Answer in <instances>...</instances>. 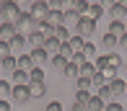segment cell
I'll return each instance as SVG.
<instances>
[{"label":"cell","mask_w":127,"mask_h":111,"mask_svg":"<svg viewBox=\"0 0 127 111\" xmlns=\"http://www.w3.org/2000/svg\"><path fill=\"white\" fill-rule=\"evenodd\" d=\"M21 16V8L16 3H0V21L5 23H16V18Z\"/></svg>","instance_id":"2"},{"label":"cell","mask_w":127,"mask_h":111,"mask_svg":"<svg viewBox=\"0 0 127 111\" xmlns=\"http://www.w3.org/2000/svg\"><path fill=\"white\" fill-rule=\"evenodd\" d=\"M125 96H127V80H125Z\"/></svg>","instance_id":"46"},{"label":"cell","mask_w":127,"mask_h":111,"mask_svg":"<svg viewBox=\"0 0 127 111\" xmlns=\"http://www.w3.org/2000/svg\"><path fill=\"white\" fill-rule=\"evenodd\" d=\"M70 36H73L70 28H65V26H57V28H55V39H57L60 44H67V42H70Z\"/></svg>","instance_id":"15"},{"label":"cell","mask_w":127,"mask_h":111,"mask_svg":"<svg viewBox=\"0 0 127 111\" xmlns=\"http://www.w3.org/2000/svg\"><path fill=\"white\" fill-rule=\"evenodd\" d=\"M109 93H112V98H119V96H125V80L122 78H114V80H109Z\"/></svg>","instance_id":"8"},{"label":"cell","mask_w":127,"mask_h":111,"mask_svg":"<svg viewBox=\"0 0 127 111\" xmlns=\"http://www.w3.org/2000/svg\"><path fill=\"white\" fill-rule=\"evenodd\" d=\"M29 93H31V98H42L44 93H47V85L44 83H31L29 85Z\"/></svg>","instance_id":"25"},{"label":"cell","mask_w":127,"mask_h":111,"mask_svg":"<svg viewBox=\"0 0 127 111\" xmlns=\"http://www.w3.org/2000/svg\"><path fill=\"white\" fill-rule=\"evenodd\" d=\"M101 85H106V80H104V78H101V75H99V72H96V75H94V78H91V88H101Z\"/></svg>","instance_id":"36"},{"label":"cell","mask_w":127,"mask_h":111,"mask_svg":"<svg viewBox=\"0 0 127 111\" xmlns=\"http://www.w3.org/2000/svg\"><path fill=\"white\" fill-rule=\"evenodd\" d=\"M44 49H47L49 54H57V49H60V42H57V39H47V42H44Z\"/></svg>","instance_id":"33"},{"label":"cell","mask_w":127,"mask_h":111,"mask_svg":"<svg viewBox=\"0 0 127 111\" xmlns=\"http://www.w3.org/2000/svg\"><path fill=\"white\" fill-rule=\"evenodd\" d=\"M26 44H31V49H36V46H44V36H42V31L29 34V36H26Z\"/></svg>","instance_id":"18"},{"label":"cell","mask_w":127,"mask_h":111,"mask_svg":"<svg viewBox=\"0 0 127 111\" xmlns=\"http://www.w3.org/2000/svg\"><path fill=\"white\" fill-rule=\"evenodd\" d=\"M75 85H78V90H91V80H86V78H78Z\"/></svg>","instance_id":"37"},{"label":"cell","mask_w":127,"mask_h":111,"mask_svg":"<svg viewBox=\"0 0 127 111\" xmlns=\"http://www.w3.org/2000/svg\"><path fill=\"white\" fill-rule=\"evenodd\" d=\"M62 78H67V80H78V65L67 62V67L62 70Z\"/></svg>","instance_id":"26"},{"label":"cell","mask_w":127,"mask_h":111,"mask_svg":"<svg viewBox=\"0 0 127 111\" xmlns=\"http://www.w3.org/2000/svg\"><path fill=\"white\" fill-rule=\"evenodd\" d=\"M10 3H16L21 10H29V8H31V0H10Z\"/></svg>","instance_id":"40"},{"label":"cell","mask_w":127,"mask_h":111,"mask_svg":"<svg viewBox=\"0 0 127 111\" xmlns=\"http://www.w3.org/2000/svg\"><path fill=\"white\" fill-rule=\"evenodd\" d=\"M29 16H31L36 23H47L49 5H47V3H31V8H29Z\"/></svg>","instance_id":"4"},{"label":"cell","mask_w":127,"mask_h":111,"mask_svg":"<svg viewBox=\"0 0 127 111\" xmlns=\"http://www.w3.org/2000/svg\"><path fill=\"white\" fill-rule=\"evenodd\" d=\"M57 54H60V57H65V60L70 62V60H73V54H75V52L70 49V44H60V49H57Z\"/></svg>","instance_id":"31"},{"label":"cell","mask_w":127,"mask_h":111,"mask_svg":"<svg viewBox=\"0 0 127 111\" xmlns=\"http://www.w3.org/2000/svg\"><path fill=\"white\" fill-rule=\"evenodd\" d=\"M106 65L114 67V70H119V67L125 65V60H122V54H119V52H112V54H106Z\"/></svg>","instance_id":"17"},{"label":"cell","mask_w":127,"mask_h":111,"mask_svg":"<svg viewBox=\"0 0 127 111\" xmlns=\"http://www.w3.org/2000/svg\"><path fill=\"white\" fill-rule=\"evenodd\" d=\"M29 57H31V65L34 67H44V65H49V52L44 49V46H36V49H31L29 52Z\"/></svg>","instance_id":"5"},{"label":"cell","mask_w":127,"mask_h":111,"mask_svg":"<svg viewBox=\"0 0 127 111\" xmlns=\"http://www.w3.org/2000/svg\"><path fill=\"white\" fill-rule=\"evenodd\" d=\"M31 83H44V70L42 67H31L29 70V85Z\"/></svg>","instance_id":"23"},{"label":"cell","mask_w":127,"mask_h":111,"mask_svg":"<svg viewBox=\"0 0 127 111\" xmlns=\"http://www.w3.org/2000/svg\"><path fill=\"white\" fill-rule=\"evenodd\" d=\"M106 13H109V18H112V21H127V8H125V5H119V3H114Z\"/></svg>","instance_id":"9"},{"label":"cell","mask_w":127,"mask_h":111,"mask_svg":"<svg viewBox=\"0 0 127 111\" xmlns=\"http://www.w3.org/2000/svg\"><path fill=\"white\" fill-rule=\"evenodd\" d=\"M78 21H80V16H78L73 8L62 10V26H65V28H75V26H78Z\"/></svg>","instance_id":"7"},{"label":"cell","mask_w":127,"mask_h":111,"mask_svg":"<svg viewBox=\"0 0 127 111\" xmlns=\"http://www.w3.org/2000/svg\"><path fill=\"white\" fill-rule=\"evenodd\" d=\"M104 54H112L114 49H117V36H112V34H104Z\"/></svg>","instance_id":"14"},{"label":"cell","mask_w":127,"mask_h":111,"mask_svg":"<svg viewBox=\"0 0 127 111\" xmlns=\"http://www.w3.org/2000/svg\"><path fill=\"white\" fill-rule=\"evenodd\" d=\"M34 65H31V57L29 54H21V57H16V70H24V72H29Z\"/></svg>","instance_id":"21"},{"label":"cell","mask_w":127,"mask_h":111,"mask_svg":"<svg viewBox=\"0 0 127 111\" xmlns=\"http://www.w3.org/2000/svg\"><path fill=\"white\" fill-rule=\"evenodd\" d=\"M0 111H10V103L8 101H0Z\"/></svg>","instance_id":"44"},{"label":"cell","mask_w":127,"mask_h":111,"mask_svg":"<svg viewBox=\"0 0 127 111\" xmlns=\"http://www.w3.org/2000/svg\"><path fill=\"white\" fill-rule=\"evenodd\" d=\"M16 34H24V36H29V34H34V31H39V23L29 16V10H21V16L16 18Z\"/></svg>","instance_id":"1"},{"label":"cell","mask_w":127,"mask_h":111,"mask_svg":"<svg viewBox=\"0 0 127 111\" xmlns=\"http://www.w3.org/2000/svg\"><path fill=\"white\" fill-rule=\"evenodd\" d=\"M0 3H10V0H0Z\"/></svg>","instance_id":"49"},{"label":"cell","mask_w":127,"mask_h":111,"mask_svg":"<svg viewBox=\"0 0 127 111\" xmlns=\"http://www.w3.org/2000/svg\"><path fill=\"white\" fill-rule=\"evenodd\" d=\"M114 3H117V0H99V5H101L104 10H109V8H112V5H114Z\"/></svg>","instance_id":"43"},{"label":"cell","mask_w":127,"mask_h":111,"mask_svg":"<svg viewBox=\"0 0 127 111\" xmlns=\"http://www.w3.org/2000/svg\"><path fill=\"white\" fill-rule=\"evenodd\" d=\"M47 26H52V28L62 26V10H49V16H47Z\"/></svg>","instance_id":"20"},{"label":"cell","mask_w":127,"mask_h":111,"mask_svg":"<svg viewBox=\"0 0 127 111\" xmlns=\"http://www.w3.org/2000/svg\"><path fill=\"white\" fill-rule=\"evenodd\" d=\"M125 34H127V21H125Z\"/></svg>","instance_id":"48"},{"label":"cell","mask_w":127,"mask_h":111,"mask_svg":"<svg viewBox=\"0 0 127 111\" xmlns=\"http://www.w3.org/2000/svg\"><path fill=\"white\" fill-rule=\"evenodd\" d=\"M8 44H10V49H13V46H18V49H21V46H24V44H26V36H24V34H16V36H13V39H10V42H8Z\"/></svg>","instance_id":"34"},{"label":"cell","mask_w":127,"mask_h":111,"mask_svg":"<svg viewBox=\"0 0 127 111\" xmlns=\"http://www.w3.org/2000/svg\"><path fill=\"white\" fill-rule=\"evenodd\" d=\"M31 3H47V0H31Z\"/></svg>","instance_id":"45"},{"label":"cell","mask_w":127,"mask_h":111,"mask_svg":"<svg viewBox=\"0 0 127 111\" xmlns=\"http://www.w3.org/2000/svg\"><path fill=\"white\" fill-rule=\"evenodd\" d=\"M117 46H119L122 52H127V34H125V36H119V39H117Z\"/></svg>","instance_id":"42"},{"label":"cell","mask_w":127,"mask_h":111,"mask_svg":"<svg viewBox=\"0 0 127 111\" xmlns=\"http://www.w3.org/2000/svg\"><path fill=\"white\" fill-rule=\"evenodd\" d=\"M5 57H10V44L0 42V60H5Z\"/></svg>","instance_id":"38"},{"label":"cell","mask_w":127,"mask_h":111,"mask_svg":"<svg viewBox=\"0 0 127 111\" xmlns=\"http://www.w3.org/2000/svg\"><path fill=\"white\" fill-rule=\"evenodd\" d=\"M80 54L86 57V60H96V44H91V42H83V49H80Z\"/></svg>","instance_id":"24"},{"label":"cell","mask_w":127,"mask_h":111,"mask_svg":"<svg viewBox=\"0 0 127 111\" xmlns=\"http://www.w3.org/2000/svg\"><path fill=\"white\" fill-rule=\"evenodd\" d=\"M94 31H96V21H91L88 16H83L78 21V26H75V36H80V39H91Z\"/></svg>","instance_id":"3"},{"label":"cell","mask_w":127,"mask_h":111,"mask_svg":"<svg viewBox=\"0 0 127 111\" xmlns=\"http://www.w3.org/2000/svg\"><path fill=\"white\" fill-rule=\"evenodd\" d=\"M83 42H88V39H80V36H75V34H73L67 44H70V49L75 52V54H80V49H83Z\"/></svg>","instance_id":"27"},{"label":"cell","mask_w":127,"mask_h":111,"mask_svg":"<svg viewBox=\"0 0 127 111\" xmlns=\"http://www.w3.org/2000/svg\"><path fill=\"white\" fill-rule=\"evenodd\" d=\"M13 36H16V26H13V23L0 21V42H5V44H8Z\"/></svg>","instance_id":"10"},{"label":"cell","mask_w":127,"mask_h":111,"mask_svg":"<svg viewBox=\"0 0 127 111\" xmlns=\"http://www.w3.org/2000/svg\"><path fill=\"white\" fill-rule=\"evenodd\" d=\"M13 83L10 85H29V72H24V70H13Z\"/></svg>","instance_id":"22"},{"label":"cell","mask_w":127,"mask_h":111,"mask_svg":"<svg viewBox=\"0 0 127 111\" xmlns=\"http://www.w3.org/2000/svg\"><path fill=\"white\" fill-rule=\"evenodd\" d=\"M0 80H3V78H0Z\"/></svg>","instance_id":"51"},{"label":"cell","mask_w":127,"mask_h":111,"mask_svg":"<svg viewBox=\"0 0 127 111\" xmlns=\"http://www.w3.org/2000/svg\"><path fill=\"white\" fill-rule=\"evenodd\" d=\"M44 111H62V103L60 101H49L47 106H44Z\"/></svg>","instance_id":"39"},{"label":"cell","mask_w":127,"mask_h":111,"mask_svg":"<svg viewBox=\"0 0 127 111\" xmlns=\"http://www.w3.org/2000/svg\"><path fill=\"white\" fill-rule=\"evenodd\" d=\"M96 96H99V98H101V101H104V103H106V101H109V98H112V93H109V85H101V88H99V93H96Z\"/></svg>","instance_id":"35"},{"label":"cell","mask_w":127,"mask_h":111,"mask_svg":"<svg viewBox=\"0 0 127 111\" xmlns=\"http://www.w3.org/2000/svg\"><path fill=\"white\" fill-rule=\"evenodd\" d=\"M86 3H99V0H86Z\"/></svg>","instance_id":"47"},{"label":"cell","mask_w":127,"mask_h":111,"mask_svg":"<svg viewBox=\"0 0 127 111\" xmlns=\"http://www.w3.org/2000/svg\"><path fill=\"white\" fill-rule=\"evenodd\" d=\"M86 16H88L91 21H99L101 16H104V8H101L99 3H88V13H86Z\"/></svg>","instance_id":"19"},{"label":"cell","mask_w":127,"mask_h":111,"mask_svg":"<svg viewBox=\"0 0 127 111\" xmlns=\"http://www.w3.org/2000/svg\"><path fill=\"white\" fill-rule=\"evenodd\" d=\"M104 106H106V103H104V101H101L99 96H91V98H88V103H86V109H83V111H104Z\"/></svg>","instance_id":"13"},{"label":"cell","mask_w":127,"mask_h":111,"mask_svg":"<svg viewBox=\"0 0 127 111\" xmlns=\"http://www.w3.org/2000/svg\"><path fill=\"white\" fill-rule=\"evenodd\" d=\"M106 34H112V36H125V21H112V23H109V31Z\"/></svg>","instance_id":"16"},{"label":"cell","mask_w":127,"mask_h":111,"mask_svg":"<svg viewBox=\"0 0 127 111\" xmlns=\"http://www.w3.org/2000/svg\"><path fill=\"white\" fill-rule=\"evenodd\" d=\"M104 111H125V109L119 106L117 101H112V103H106V106H104Z\"/></svg>","instance_id":"41"},{"label":"cell","mask_w":127,"mask_h":111,"mask_svg":"<svg viewBox=\"0 0 127 111\" xmlns=\"http://www.w3.org/2000/svg\"><path fill=\"white\" fill-rule=\"evenodd\" d=\"M94 75H96V65H94V62H88V60H86L83 65L78 67V78H86V80H91Z\"/></svg>","instance_id":"11"},{"label":"cell","mask_w":127,"mask_h":111,"mask_svg":"<svg viewBox=\"0 0 127 111\" xmlns=\"http://www.w3.org/2000/svg\"><path fill=\"white\" fill-rule=\"evenodd\" d=\"M99 75H101V78H104V80L109 83V80H114V78H117V70L106 65V67H101V70H99Z\"/></svg>","instance_id":"30"},{"label":"cell","mask_w":127,"mask_h":111,"mask_svg":"<svg viewBox=\"0 0 127 111\" xmlns=\"http://www.w3.org/2000/svg\"><path fill=\"white\" fill-rule=\"evenodd\" d=\"M10 98H13L18 106H24V103L31 101V93H29V85H13V90H10Z\"/></svg>","instance_id":"6"},{"label":"cell","mask_w":127,"mask_h":111,"mask_svg":"<svg viewBox=\"0 0 127 111\" xmlns=\"http://www.w3.org/2000/svg\"><path fill=\"white\" fill-rule=\"evenodd\" d=\"M10 90H13V85L5 83V80H0V101H5V98L10 96Z\"/></svg>","instance_id":"32"},{"label":"cell","mask_w":127,"mask_h":111,"mask_svg":"<svg viewBox=\"0 0 127 111\" xmlns=\"http://www.w3.org/2000/svg\"><path fill=\"white\" fill-rule=\"evenodd\" d=\"M49 65H52V70H55V72L62 75V70L67 67V60H65V57H60V54H52V57H49Z\"/></svg>","instance_id":"12"},{"label":"cell","mask_w":127,"mask_h":111,"mask_svg":"<svg viewBox=\"0 0 127 111\" xmlns=\"http://www.w3.org/2000/svg\"><path fill=\"white\" fill-rule=\"evenodd\" d=\"M125 72H127V62H125Z\"/></svg>","instance_id":"50"},{"label":"cell","mask_w":127,"mask_h":111,"mask_svg":"<svg viewBox=\"0 0 127 111\" xmlns=\"http://www.w3.org/2000/svg\"><path fill=\"white\" fill-rule=\"evenodd\" d=\"M0 70H8V72H13L16 70V57H5V60H0Z\"/></svg>","instance_id":"29"},{"label":"cell","mask_w":127,"mask_h":111,"mask_svg":"<svg viewBox=\"0 0 127 111\" xmlns=\"http://www.w3.org/2000/svg\"><path fill=\"white\" fill-rule=\"evenodd\" d=\"M73 10H75L80 18H83V16L88 13V3H86V0H75V3H73Z\"/></svg>","instance_id":"28"}]
</instances>
